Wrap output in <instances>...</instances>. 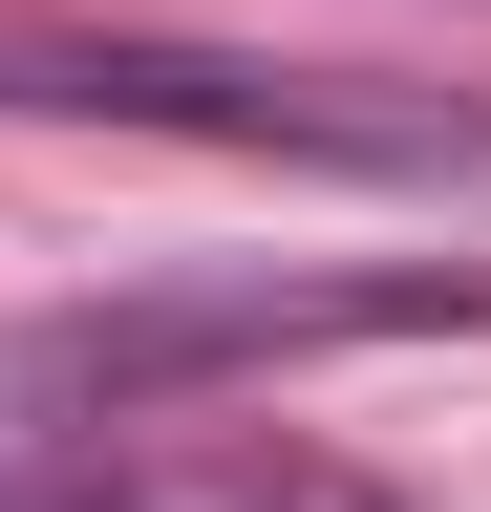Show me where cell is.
<instances>
[{"mask_svg": "<svg viewBox=\"0 0 491 512\" xmlns=\"http://www.w3.org/2000/svg\"><path fill=\"white\" fill-rule=\"evenodd\" d=\"M0 107H43V128H171V150H257V171H363V192H491V107H449V86L257 64V43H150V22L0 43Z\"/></svg>", "mask_w": 491, "mask_h": 512, "instance_id": "cell-1", "label": "cell"}, {"mask_svg": "<svg viewBox=\"0 0 491 512\" xmlns=\"http://www.w3.org/2000/svg\"><path fill=\"white\" fill-rule=\"evenodd\" d=\"M385 320H470V278H214V299H86L43 342H0V384L43 406H150V384L278 363V342H385Z\"/></svg>", "mask_w": 491, "mask_h": 512, "instance_id": "cell-2", "label": "cell"}, {"mask_svg": "<svg viewBox=\"0 0 491 512\" xmlns=\"http://www.w3.org/2000/svg\"><path fill=\"white\" fill-rule=\"evenodd\" d=\"M0 512H385L321 448H107V470H22Z\"/></svg>", "mask_w": 491, "mask_h": 512, "instance_id": "cell-3", "label": "cell"}]
</instances>
